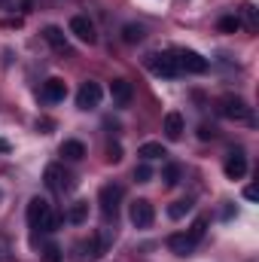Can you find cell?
Segmentation results:
<instances>
[{"label": "cell", "mask_w": 259, "mask_h": 262, "mask_svg": "<svg viewBox=\"0 0 259 262\" xmlns=\"http://www.w3.org/2000/svg\"><path fill=\"white\" fill-rule=\"evenodd\" d=\"M189 210H192V201H174V204L168 207V216H171V220H183Z\"/></svg>", "instance_id": "cell-20"}, {"label": "cell", "mask_w": 259, "mask_h": 262, "mask_svg": "<svg viewBox=\"0 0 259 262\" xmlns=\"http://www.w3.org/2000/svg\"><path fill=\"white\" fill-rule=\"evenodd\" d=\"M70 34H73L76 40L89 43V46H92V43L98 40V34H95V25H92V21H89L85 15H73V18H70Z\"/></svg>", "instance_id": "cell-9"}, {"label": "cell", "mask_w": 259, "mask_h": 262, "mask_svg": "<svg viewBox=\"0 0 259 262\" xmlns=\"http://www.w3.org/2000/svg\"><path fill=\"white\" fill-rule=\"evenodd\" d=\"M174 61L180 67V73H204L207 70V58H201L192 49H177L174 52Z\"/></svg>", "instance_id": "cell-5"}, {"label": "cell", "mask_w": 259, "mask_h": 262, "mask_svg": "<svg viewBox=\"0 0 259 262\" xmlns=\"http://www.w3.org/2000/svg\"><path fill=\"white\" fill-rule=\"evenodd\" d=\"M195 244H198V241H195L192 235H183V232H180V235H171V238H168V247H171V250H174L177 256H189V253L195 250Z\"/></svg>", "instance_id": "cell-13"}, {"label": "cell", "mask_w": 259, "mask_h": 262, "mask_svg": "<svg viewBox=\"0 0 259 262\" xmlns=\"http://www.w3.org/2000/svg\"><path fill=\"white\" fill-rule=\"evenodd\" d=\"M64 95H67L64 79L52 76V79H46V82H43V101H49V104H58V101H64Z\"/></svg>", "instance_id": "cell-12"}, {"label": "cell", "mask_w": 259, "mask_h": 262, "mask_svg": "<svg viewBox=\"0 0 259 262\" xmlns=\"http://www.w3.org/2000/svg\"><path fill=\"white\" fill-rule=\"evenodd\" d=\"M119 159H122V146H119V143H113V146L107 149V162H119Z\"/></svg>", "instance_id": "cell-26"}, {"label": "cell", "mask_w": 259, "mask_h": 262, "mask_svg": "<svg viewBox=\"0 0 259 262\" xmlns=\"http://www.w3.org/2000/svg\"><path fill=\"white\" fill-rule=\"evenodd\" d=\"M61 156L70 159V162H79V159L85 156V146H82L79 140H64V143H61Z\"/></svg>", "instance_id": "cell-17"}, {"label": "cell", "mask_w": 259, "mask_h": 262, "mask_svg": "<svg viewBox=\"0 0 259 262\" xmlns=\"http://www.w3.org/2000/svg\"><path fill=\"white\" fill-rule=\"evenodd\" d=\"M43 37H46V43H49L52 49H58V52H64V55H73V52H70V46H67V40H64V31H61V28H55V25H49V28L43 31Z\"/></svg>", "instance_id": "cell-14"}, {"label": "cell", "mask_w": 259, "mask_h": 262, "mask_svg": "<svg viewBox=\"0 0 259 262\" xmlns=\"http://www.w3.org/2000/svg\"><path fill=\"white\" fill-rule=\"evenodd\" d=\"M180 177H183V168H180V165H165V171H162L165 186H177V183H180Z\"/></svg>", "instance_id": "cell-19"}, {"label": "cell", "mask_w": 259, "mask_h": 262, "mask_svg": "<svg viewBox=\"0 0 259 262\" xmlns=\"http://www.w3.org/2000/svg\"><path fill=\"white\" fill-rule=\"evenodd\" d=\"M220 113L226 119H238V122H250V107L238 98V95H223L220 98Z\"/></svg>", "instance_id": "cell-3"}, {"label": "cell", "mask_w": 259, "mask_h": 262, "mask_svg": "<svg viewBox=\"0 0 259 262\" xmlns=\"http://www.w3.org/2000/svg\"><path fill=\"white\" fill-rule=\"evenodd\" d=\"M244 198H250V201H256V189H253V186H247V189H244Z\"/></svg>", "instance_id": "cell-28"}, {"label": "cell", "mask_w": 259, "mask_h": 262, "mask_svg": "<svg viewBox=\"0 0 259 262\" xmlns=\"http://www.w3.org/2000/svg\"><path fill=\"white\" fill-rule=\"evenodd\" d=\"M85 216H89V201H76V204L67 210V220H70L73 226H82V223H85Z\"/></svg>", "instance_id": "cell-18"}, {"label": "cell", "mask_w": 259, "mask_h": 262, "mask_svg": "<svg viewBox=\"0 0 259 262\" xmlns=\"http://www.w3.org/2000/svg\"><path fill=\"white\" fill-rule=\"evenodd\" d=\"M241 28V21L235 18V15H226V18H220V31H226V34H235Z\"/></svg>", "instance_id": "cell-23"}, {"label": "cell", "mask_w": 259, "mask_h": 262, "mask_svg": "<svg viewBox=\"0 0 259 262\" xmlns=\"http://www.w3.org/2000/svg\"><path fill=\"white\" fill-rule=\"evenodd\" d=\"M0 152H9V143H6L3 137H0Z\"/></svg>", "instance_id": "cell-29"}, {"label": "cell", "mask_w": 259, "mask_h": 262, "mask_svg": "<svg viewBox=\"0 0 259 262\" xmlns=\"http://www.w3.org/2000/svg\"><path fill=\"white\" fill-rule=\"evenodd\" d=\"M198 137H201V140H210V137H213V128H207V125H201V128H198Z\"/></svg>", "instance_id": "cell-27"}, {"label": "cell", "mask_w": 259, "mask_h": 262, "mask_svg": "<svg viewBox=\"0 0 259 262\" xmlns=\"http://www.w3.org/2000/svg\"><path fill=\"white\" fill-rule=\"evenodd\" d=\"M128 216H131V223H134L137 229H149L153 220H156V210H153V204H149L146 198H137V201L131 204Z\"/></svg>", "instance_id": "cell-6"}, {"label": "cell", "mask_w": 259, "mask_h": 262, "mask_svg": "<svg viewBox=\"0 0 259 262\" xmlns=\"http://www.w3.org/2000/svg\"><path fill=\"white\" fill-rule=\"evenodd\" d=\"M247 174V156L241 152V149H235L229 159H226V177L229 180H241Z\"/></svg>", "instance_id": "cell-10"}, {"label": "cell", "mask_w": 259, "mask_h": 262, "mask_svg": "<svg viewBox=\"0 0 259 262\" xmlns=\"http://www.w3.org/2000/svg\"><path fill=\"white\" fill-rule=\"evenodd\" d=\"M110 95H113V104L116 107H128L131 98H134V89H131L128 79H113L110 82Z\"/></svg>", "instance_id": "cell-11"}, {"label": "cell", "mask_w": 259, "mask_h": 262, "mask_svg": "<svg viewBox=\"0 0 259 262\" xmlns=\"http://www.w3.org/2000/svg\"><path fill=\"white\" fill-rule=\"evenodd\" d=\"M204 229H207V220H204V216H198V220H195V226H192V232H189V235H192L195 241H201V238H204Z\"/></svg>", "instance_id": "cell-24"}, {"label": "cell", "mask_w": 259, "mask_h": 262, "mask_svg": "<svg viewBox=\"0 0 259 262\" xmlns=\"http://www.w3.org/2000/svg\"><path fill=\"white\" fill-rule=\"evenodd\" d=\"M137 156H140L143 162H153V159H162V156H168V152H165L162 143H153V140H149V143H143V146L137 149Z\"/></svg>", "instance_id": "cell-16"}, {"label": "cell", "mask_w": 259, "mask_h": 262, "mask_svg": "<svg viewBox=\"0 0 259 262\" xmlns=\"http://www.w3.org/2000/svg\"><path fill=\"white\" fill-rule=\"evenodd\" d=\"M46 186L52 192H67V189H73V177L67 174L61 165H49L46 168Z\"/></svg>", "instance_id": "cell-8"}, {"label": "cell", "mask_w": 259, "mask_h": 262, "mask_svg": "<svg viewBox=\"0 0 259 262\" xmlns=\"http://www.w3.org/2000/svg\"><path fill=\"white\" fill-rule=\"evenodd\" d=\"M119 201H122V186H116V183L101 186L98 204H101V213H104V216H116V213H119Z\"/></svg>", "instance_id": "cell-4"}, {"label": "cell", "mask_w": 259, "mask_h": 262, "mask_svg": "<svg viewBox=\"0 0 259 262\" xmlns=\"http://www.w3.org/2000/svg\"><path fill=\"white\" fill-rule=\"evenodd\" d=\"M101 98H104L101 85L89 79V82H82V89L76 92V107H79V110H92V107H98V104H101Z\"/></svg>", "instance_id": "cell-7"}, {"label": "cell", "mask_w": 259, "mask_h": 262, "mask_svg": "<svg viewBox=\"0 0 259 262\" xmlns=\"http://www.w3.org/2000/svg\"><path fill=\"white\" fill-rule=\"evenodd\" d=\"M143 40V28L140 25H125V43H140Z\"/></svg>", "instance_id": "cell-22"}, {"label": "cell", "mask_w": 259, "mask_h": 262, "mask_svg": "<svg viewBox=\"0 0 259 262\" xmlns=\"http://www.w3.org/2000/svg\"><path fill=\"white\" fill-rule=\"evenodd\" d=\"M43 262H61V250H58L55 244H49V247L43 250Z\"/></svg>", "instance_id": "cell-25"}, {"label": "cell", "mask_w": 259, "mask_h": 262, "mask_svg": "<svg viewBox=\"0 0 259 262\" xmlns=\"http://www.w3.org/2000/svg\"><path fill=\"white\" fill-rule=\"evenodd\" d=\"M28 223L34 229H43V232H55L58 229V216L49 210V204L43 198H31L28 201Z\"/></svg>", "instance_id": "cell-1"}, {"label": "cell", "mask_w": 259, "mask_h": 262, "mask_svg": "<svg viewBox=\"0 0 259 262\" xmlns=\"http://www.w3.org/2000/svg\"><path fill=\"white\" fill-rule=\"evenodd\" d=\"M134 180H137V183H149V180H153V168H149L146 162H140V165L134 168Z\"/></svg>", "instance_id": "cell-21"}, {"label": "cell", "mask_w": 259, "mask_h": 262, "mask_svg": "<svg viewBox=\"0 0 259 262\" xmlns=\"http://www.w3.org/2000/svg\"><path fill=\"white\" fill-rule=\"evenodd\" d=\"M146 67H149L156 76H165V79L180 76V67L174 61V52H153V55H146Z\"/></svg>", "instance_id": "cell-2"}, {"label": "cell", "mask_w": 259, "mask_h": 262, "mask_svg": "<svg viewBox=\"0 0 259 262\" xmlns=\"http://www.w3.org/2000/svg\"><path fill=\"white\" fill-rule=\"evenodd\" d=\"M180 134H183V116L180 113H168L165 116V137L168 140H180Z\"/></svg>", "instance_id": "cell-15"}]
</instances>
